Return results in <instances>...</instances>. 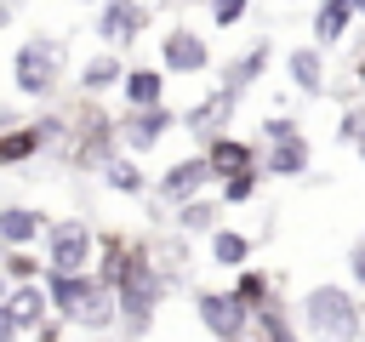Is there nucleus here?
<instances>
[{"instance_id": "15", "label": "nucleus", "mask_w": 365, "mask_h": 342, "mask_svg": "<svg viewBox=\"0 0 365 342\" xmlns=\"http://www.w3.org/2000/svg\"><path fill=\"white\" fill-rule=\"evenodd\" d=\"M125 51H91L80 68H74V86H80V97H108V91H120V80H125Z\"/></svg>"}, {"instance_id": "32", "label": "nucleus", "mask_w": 365, "mask_h": 342, "mask_svg": "<svg viewBox=\"0 0 365 342\" xmlns=\"http://www.w3.org/2000/svg\"><path fill=\"white\" fill-rule=\"evenodd\" d=\"M285 137H302V120L297 114H268L262 120V148L268 142H285Z\"/></svg>"}, {"instance_id": "19", "label": "nucleus", "mask_w": 365, "mask_h": 342, "mask_svg": "<svg viewBox=\"0 0 365 342\" xmlns=\"http://www.w3.org/2000/svg\"><path fill=\"white\" fill-rule=\"evenodd\" d=\"M97 177H103V188H108V194H120V200H148V188H154V177L143 171V160H137V154H125V148H120Z\"/></svg>"}, {"instance_id": "25", "label": "nucleus", "mask_w": 365, "mask_h": 342, "mask_svg": "<svg viewBox=\"0 0 365 342\" xmlns=\"http://www.w3.org/2000/svg\"><path fill=\"white\" fill-rule=\"evenodd\" d=\"M251 336H257V342H308V336H302V325L291 319V308H285L279 296H274L268 308H257V314H251Z\"/></svg>"}, {"instance_id": "17", "label": "nucleus", "mask_w": 365, "mask_h": 342, "mask_svg": "<svg viewBox=\"0 0 365 342\" xmlns=\"http://www.w3.org/2000/svg\"><path fill=\"white\" fill-rule=\"evenodd\" d=\"M308 171H314V142H308V131L262 148V177H274V182H297V177H308Z\"/></svg>"}, {"instance_id": "27", "label": "nucleus", "mask_w": 365, "mask_h": 342, "mask_svg": "<svg viewBox=\"0 0 365 342\" xmlns=\"http://www.w3.org/2000/svg\"><path fill=\"white\" fill-rule=\"evenodd\" d=\"M154 262H160V274L171 279V285H182V274H188V234H160L154 239Z\"/></svg>"}, {"instance_id": "3", "label": "nucleus", "mask_w": 365, "mask_h": 342, "mask_svg": "<svg viewBox=\"0 0 365 342\" xmlns=\"http://www.w3.org/2000/svg\"><path fill=\"white\" fill-rule=\"evenodd\" d=\"M63 74H68V40L63 34H23L17 51H11V91L29 97V103H51L63 91Z\"/></svg>"}, {"instance_id": "5", "label": "nucleus", "mask_w": 365, "mask_h": 342, "mask_svg": "<svg viewBox=\"0 0 365 342\" xmlns=\"http://www.w3.org/2000/svg\"><path fill=\"white\" fill-rule=\"evenodd\" d=\"M40 256L51 274H91L97 262V228L86 217H51L46 239H40Z\"/></svg>"}, {"instance_id": "18", "label": "nucleus", "mask_w": 365, "mask_h": 342, "mask_svg": "<svg viewBox=\"0 0 365 342\" xmlns=\"http://www.w3.org/2000/svg\"><path fill=\"white\" fill-rule=\"evenodd\" d=\"M165 68L160 63H131L125 68V80H120V103L125 108H154V103H165Z\"/></svg>"}, {"instance_id": "36", "label": "nucleus", "mask_w": 365, "mask_h": 342, "mask_svg": "<svg viewBox=\"0 0 365 342\" xmlns=\"http://www.w3.org/2000/svg\"><path fill=\"white\" fill-rule=\"evenodd\" d=\"M348 74H354V86H359V91H365V40H359V46H354V57H348Z\"/></svg>"}, {"instance_id": "20", "label": "nucleus", "mask_w": 365, "mask_h": 342, "mask_svg": "<svg viewBox=\"0 0 365 342\" xmlns=\"http://www.w3.org/2000/svg\"><path fill=\"white\" fill-rule=\"evenodd\" d=\"M40 154H46V137H40L34 120H17V125L0 131V171H23V165H34Z\"/></svg>"}, {"instance_id": "21", "label": "nucleus", "mask_w": 365, "mask_h": 342, "mask_svg": "<svg viewBox=\"0 0 365 342\" xmlns=\"http://www.w3.org/2000/svg\"><path fill=\"white\" fill-rule=\"evenodd\" d=\"M251 251H257V239L240 234V228H228V222L205 234V256H211V268H222V274H240V268L251 262Z\"/></svg>"}, {"instance_id": "9", "label": "nucleus", "mask_w": 365, "mask_h": 342, "mask_svg": "<svg viewBox=\"0 0 365 342\" xmlns=\"http://www.w3.org/2000/svg\"><path fill=\"white\" fill-rule=\"evenodd\" d=\"M194 319L205 325L211 342H245V336H251V308H240L228 285H222V291L200 285V291H194Z\"/></svg>"}, {"instance_id": "34", "label": "nucleus", "mask_w": 365, "mask_h": 342, "mask_svg": "<svg viewBox=\"0 0 365 342\" xmlns=\"http://www.w3.org/2000/svg\"><path fill=\"white\" fill-rule=\"evenodd\" d=\"M63 336H68V325H63V319H46L40 331H29V342H63Z\"/></svg>"}, {"instance_id": "31", "label": "nucleus", "mask_w": 365, "mask_h": 342, "mask_svg": "<svg viewBox=\"0 0 365 342\" xmlns=\"http://www.w3.org/2000/svg\"><path fill=\"white\" fill-rule=\"evenodd\" d=\"M245 11H251V0H205L211 28H234V23H245Z\"/></svg>"}, {"instance_id": "23", "label": "nucleus", "mask_w": 365, "mask_h": 342, "mask_svg": "<svg viewBox=\"0 0 365 342\" xmlns=\"http://www.w3.org/2000/svg\"><path fill=\"white\" fill-rule=\"evenodd\" d=\"M165 228H177V234H188V239H200V234L222 228V200H217V194H194V200H182V205L171 211V222H165Z\"/></svg>"}, {"instance_id": "26", "label": "nucleus", "mask_w": 365, "mask_h": 342, "mask_svg": "<svg viewBox=\"0 0 365 342\" xmlns=\"http://www.w3.org/2000/svg\"><path fill=\"white\" fill-rule=\"evenodd\" d=\"M354 17H359V11H354V0H319V6H314V46H325V51H331V46L354 28Z\"/></svg>"}, {"instance_id": "22", "label": "nucleus", "mask_w": 365, "mask_h": 342, "mask_svg": "<svg viewBox=\"0 0 365 342\" xmlns=\"http://www.w3.org/2000/svg\"><path fill=\"white\" fill-rule=\"evenodd\" d=\"M6 308H11V319H17V331H23V336H29V331H40V325L51 319V296H46V279L11 285V291H6Z\"/></svg>"}, {"instance_id": "37", "label": "nucleus", "mask_w": 365, "mask_h": 342, "mask_svg": "<svg viewBox=\"0 0 365 342\" xmlns=\"http://www.w3.org/2000/svg\"><path fill=\"white\" fill-rule=\"evenodd\" d=\"M6 291H11V279H6V274H0V302H6Z\"/></svg>"}, {"instance_id": "29", "label": "nucleus", "mask_w": 365, "mask_h": 342, "mask_svg": "<svg viewBox=\"0 0 365 342\" xmlns=\"http://www.w3.org/2000/svg\"><path fill=\"white\" fill-rule=\"evenodd\" d=\"M262 182H268L262 171H234V177H222V182H217V200H222V211H228V205H251V200L262 194Z\"/></svg>"}, {"instance_id": "42", "label": "nucleus", "mask_w": 365, "mask_h": 342, "mask_svg": "<svg viewBox=\"0 0 365 342\" xmlns=\"http://www.w3.org/2000/svg\"><path fill=\"white\" fill-rule=\"evenodd\" d=\"M359 342H365V331H359Z\"/></svg>"}, {"instance_id": "16", "label": "nucleus", "mask_w": 365, "mask_h": 342, "mask_svg": "<svg viewBox=\"0 0 365 342\" xmlns=\"http://www.w3.org/2000/svg\"><path fill=\"white\" fill-rule=\"evenodd\" d=\"M200 154L211 160V171H217V182H222V177H234V171H262V148H257L251 137H234V131H222V137H211V142H205Z\"/></svg>"}, {"instance_id": "30", "label": "nucleus", "mask_w": 365, "mask_h": 342, "mask_svg": "<svg viewBox=\"0 0 365 342\" xmlns=\"http://www.w3.org/2000/svg\"><path fill=\"white\" fill-rule=\"evenodd\" d=\"M336 142L342 148H365V103H348L336 114Z\"/></svg>"}, {"instance_id": "1", "label": "nucleus", "mask_w": 365, "mask_h": 342, "mask_svg": "<svg viewBox=\"0 0 365 342\" xmlns=\"http://www.w3.org/2000/svg\"><path fill=\"white\" fill-rule=\"evenodd\" d=\"M171 296V279L160 274L154 262V239H131L125 262H120V279H114V308H120V336L125 342H143L160 319V302Z\"/></svg>"}, {"instance_id": "4", "label": "nucleus", "mask_w": 365, "mask_h": 342, "mask_svg": "<svg viewBox=\"0 0 365 342\" xmlns=\"http://www.w3.org/2000/svg\"><path fill=\"white\" fill-rule=\"evenodd\" d=\"M120 154V120L97 103V97H86L80 108H74V137H68V148L57 154L68 171H103L108 160Z\"/></svg>"}, {"instance_id": "6", "label": "nucleus", "mask_w": 365, "mask_h": 342, "mask_svg": "<svg viewBox=\"0 0 365 342\" xmlns=\"http://www.w3.org/2000/svg\"><path fill=\"white\" fill-rule=\"evenodd\" d=\"M148 23H154V6H148V0H97L91 34H97V46L125 51V46H137V40L148 34Z\"/></svg>"}, {"instance_id": "41", "label": "nucleus", "mask_w": 365, "mask_h": 342, "mask_svg": "<svg viewBox=\"0 0 365 342\" xmlns=\"http://www.w3.org/2000/svg\"><path fill=\"white\" fill-rule=\"evenodd\" d=\"M11 6H23V0H11Z\"/></svg>"}, {"instance_id": "12", "label": "nucleus", "mask_w": 365, "mask_h": 342, "mask_svg": "<svg viewBox=\"0 0 365 342\" xmlns=\"http://www.w3.org/2000/svg\"><path fill=\"white\" fill-rule=\"evenodd\" d=\"M46 228H51V217H46L40 205H23V200H6V205H0V251H11V245L40 251Z\"/></svg>"}, {"instance_id": "24", "label": "nucleus", "mask_w": 365, "mask_h": 342, "mask_svg": "<svg viewBox=\"0 0 365 342\" xmlns=\"http://www.w3.org/2000/svg\"><path fill=\"white\" fill-rule=\"evenodd\" d=\"M228 291H234V302H240V308H251V314H257V308H268V302L279 296V279H274L268 268L245 262L240 274H228Z\"/></svg>"}, {"instance_id": "28", "label": "nucleus", "mask_w": 365, "mask_h": 342, "mask_svg": "<svg viewBox=\"0 0 365 342\" xmlns=\"http://www.w3.org/2000/svg\"><path fill=\"white\" fill-rule=\"evenodd\" d=\"M0 274H6L11 285L46 279V256H40V251H29V245H11V251H0Z\"/></svg>"}, {"instance_id": "2", "label": "nucleus", "mask_w": 365, "mask_h": 342, "mask_svg": "<svg viewBox=\"0 0 365 342\" xmlns=\"http://www.w3.org/2000/svg\"><path fill=\"white\" fill-rule=\"evenodd\" d=\"M297 325H302L308 342H359V331H365V302H359L354 285H331V279H319V285L302 291V302H297Z\"/></svg>"}, {"instance_id": "40", "label": "nucleus", "mask_w": 365, "mask_h": 342, "mask_svg": "<svg viewBox=\"0 0 365 342\" xmlns=\"http://www.w3.org/2000/svg\"><path fill=\"white\" fill-rule=\"evenodd\" d=\"M359 165H365V148H359Z\"/></svg>"}, {"instance_id": "35", "label": "nucleus", "mask_w": 365, "mask_h": 342, "mask_svg": "<svg viewBox=\"0 0 365 342\" xmlns=\"http://www.w3.org/2000/svg\"><path fill=\"white\" fill-rule=\"evenodd\" d=\"M0 342H29L23 331H17V319H11V308L0 302Z\"/></svg>"}, {"instance_id": "11", "label": "nucleus", "mask_w": 365, "mask_h": 342, "mask_svg": "<svg viewBox=\"0 0 365 342\" xmlns=\"http://www.w3.org/2000/svg\"><path fill=\"white\" fill-rule=\"evenodd\" d=\"M234 108H240V97H228L222 86H211L205 97H194V103L182 108V131H188V137L205 148L211 137H222V131L234 125Z\"/></svg>"}, {"instance_id": "38", "label": "nucleus", "mask_w": 365, "mask_h": 342, "mask_svg": "<svg viewBox=\"0 0 365 342\" xmlns=\"http://www.w3.org/2000/svg\"><path fill=\"white\" fill-rule=\"evenodd\" d=\"M354 11H359V17H365V0H354Z\"/></svg>"}, {"instance_id": "8", "label": "nucleus", "mask_w": 365, "mask_h": 342, "mask_svg": "<svg viewBox=\"0 0 365 342\" xmlns=\"http://www.w3.org/2000/svg\"><path fill=\"white\" fill-rule=\"evenodd\" d=\"M211 188H217V171H211V160H205V154H182V160H171V165L154 177L148 200H154V205H165V211H177L182 200H194V194H211Z\"/></svg>"}, {"instance_id": "33", "label": "nucleus", "mask_w": 365, "mask_h": 342, "mask_svg": "<svg viewBox=\"0 0 365 342\" xmlns=\"http://www.w3.org/2000/svg\"><path fill=\"white\" fill-rule=\"evenodd\" d=\"M348 285H354V291H365V239H354V245H348Z\"/></svg>"}, {"instance_id": "10", "label": "nucleus", "mask_w": 365, "mask_h": 342, "mask_svg": "<svg viewBox=\"0 0 365 342\" xmlns=\"http://www.w3.org/2000/svg\"><path fill=\"white\" fill-rule=\"evenodd\" d=\"M160 68L171 80H194V74H211V40L188 23H171L160 34Z\"/></svg>"}, {"instance_id": "7", "label": "nucleus", "mask_w": 365, "mask_h": 342, "mask_svg": "<svg viewBox=\"0 0 365 342\" xmlns=\"http://www.w3.org/2000/svg\"><path fill=\"white\" fill-rule=\"evenodd\" d=\"M114 120H120V148L143 160V154H154V148H160V142H165V137L182 125V108L154 103V108H120Z\"/></svg>"}, {"instance_id": "39", "label": "nucleus", "mask_w": 365, "mask_h": 342, "mask_svg": "<svg viewBox=\"0 0 365 342\" xmlns=\"http://www.w3.org/2000/svg\"><path fill=\"white\" fill-rule=\"evenodd\" d=\"M182 6H205V0H182Z\"/></svg>"}, {"instance_id": "14", "label": "nucleus", "mask_w": 365, "mask_h": 342, "mask_svg": "<svg viewBox=\"0 0 365 342\" xmlns=\"http://www.w3.org/2000/svg\"><path fill=\"white\" fill-rule=\"evenodd\" d=\"M268 63H274V40H251L240 57H228V63H222V80H217V86H222L228 97H245V91L268 74Z\"/></svg>"}, {"instance_id": "13", "label": "nucleus", "mask_w": 365, "mask_h": 342, "mask_svg": "<svg viewBox=\"0 0 365 342\" xmlns=\"http://www.w3.org/2000/svg\"><path fill=\"white\" fill-rule=\"evenodd\" d=\"M285 80H291V91H302V97H325V86H331V63H325V46H291L285 51Z\"/></svg>"}]
</instances>
